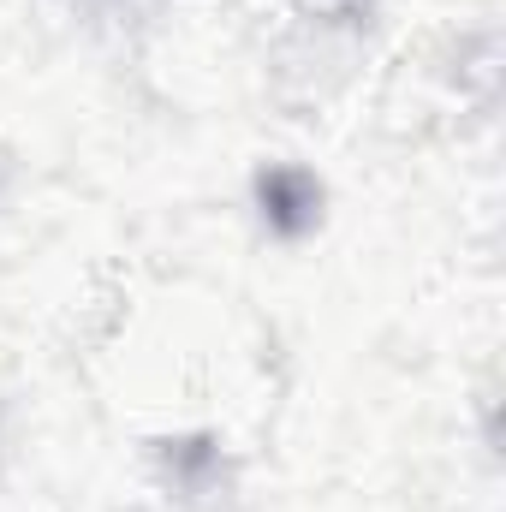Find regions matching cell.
<instances>
[{
	"instance_id": "obj_1",
	"label": "cell",
	"mask_w": 506,
	"mask_h": 512,
	"mask_svg": "<svg viewBox=\"0 0 506 512\" xmlns=\"http://www.w3.org/2000/svg\"><path fill=\"white\" fill-rule=\"evenodd\" d=\"M262 203H268V215L292 233V227L310 221V209H316V185H310L304 173H274V179H262Z\"/></svg>"
}]
</instances>
